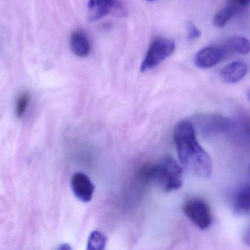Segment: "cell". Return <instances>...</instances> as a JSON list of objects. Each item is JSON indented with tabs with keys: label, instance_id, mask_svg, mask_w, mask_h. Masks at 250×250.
Returning a JSON list of instances; mask_svg holds the SVG:
<instances>
[{
	"label": "cell",
	"instance_id": "44dd1931",
	"mask_svg": "<svg viewBox=\"0 0 250 250\" xmlns=\"http://www.w3.org/2000/svg\"><path fill=\"white\" fill-rule=\"evenodd\" d=\"M148 1H156V0H148Z\"/></svg>",
	"mask_w": 250,
	"mask_h": 250
},
{
	"label": "cell",
	"instance_id": "7c38bea8",
	"mask_svg": "<svg viewBox=\"0 0 250 250\" xmlns=\"http://www.w3.org/2000/svg\"><path fill=\"white\" fill-rule=\"evenodd\" d=\"M229 51L242 54H248L250 51V42L245 37H233L228 42Z\"/></svg>",
	"mask_w": 250,
	"mask_h": 250
},
{
	"label": "cell",
	"instance_id": "6da1fadb",
	"mask_svg": "<svg viewBox=\"0 0 250 250\" xmlns=\"http://www.w3.org/2000/svg\"><path fill=\"white\" fill-rule=\"evenodd\" d=\"M173 139L182 165L200 179L211 178L212 160L198 142L196 131L191 120H182L176 125Z\"/></svg>",
	"mask_w": 250,
	"mask_h": 250
},
{
	"label": "cell",
	"instance_id": "8992f818",
	"mask_svg": "<svg viewBox=\"0 0 250 250\" xmlns=\"http://www.w3.org/2000/svg\"><path fill=\"white\" fill-rule=\"evenodd\" d=\"M71 187L75 196L83 203L92 200L95 190V185L90 179L83 173H76L71 179Z\"/></svg>",
	"mask_w": 250,
	"mask_h": 250
},
{
	"label": "cell",
	"instance_id": "2e32d148",
	"mask_svg": "<svg viewBox=\"0 0 250 250\" xmlns=\"http://www.w3.org/2000/svg\"><path fill=\"white\" fill-rule=\"evenodd\" d=\"M201 35V32L195 24L192 23H189L188 24V38L189 41H193L200 38Z\"/></svg>",
	"mask_w": 250,
	"mask_h": 250
},
{
	"label": "cell",
	"instance_id": "3957f363",
	"mask_svg": "<svg viewBox=\"0 0 250 250\" xmlns=\"http://www.w3.org/2000/svg\"><path fill=\"white\" fill-rule=\"evenodd\" d=\"M195 131L204 136L228 133L234 129L236 123L226 116L216 114H201L192 118Z\"/></svg>",
	"mask_w": 250,
	"mask_h": 250
},
{
	"label": "cell",
	"instance_id": "4fadbf2b",
	"mask_svg": "<svg viewBox=\"0 0 250 250\" xmlns=\"http://www.w3.org/2000/svg\"><path fill=\"white\" fill-rule=\"evenodd\" d=\"M236 11L237 10L234 6H229V7L222 9L214 16L213 23L216 27H224L227 24L228 22L235 16Z\"/></svg>",
	"mask_w": 250,
	"mask_h": 250
},
{
	"label": "cell",
	"instance_id": "8fae6325",
	"mask_svg": "<svg viewBox=\"0 0 250 250\" xmlns=\"http://www.w3.org/2000/svg\"><path fill=\"white\" fill-rule=\"evenodd\" d=\"M70 48L78 57H85L91 51L90 43L84 33L80 31L73 32L70 37Z\"/></svg>",
	"mask_w": 250,
	"mask_h": 250
},
{
	"label": "cell",
	"instance_id": "e0dca14e",
	"mask_svg": "<svg viewBox=\"0 0 250 250\" xmlns=\"http://www.w3.org/2000/svg\"><path fill=\"white\" fill-rule=\"evenodd\" d=\"M244 242L247 246L250 248V227L247 230L245 233V236H244Z\"/></svg>",
	"mask_w": 250,
	"mask_h": 250
},
{
	"label": "cell",
	"instance_id": "ac0fdd59",
	"mask_svg": "<svg viewBox=\"0 0 250 250\" xmlns=\"http://www.w3.org/2000/svg\"><path fill=\"white\" fill-rule=\"evenodd\" d=\"M233 1L242 7H247L250 3V0H233Z\"/></svg>",
	"mask_w": 250,
	"mask_h": 250
},
{
	"label": "cell",
	"instance_id": "52a82bcc",
	"mask_svg": "<svg viewBox=\"0 0 250 250\" xmlns=\"http://www.w3.org/2000/svg\"><path fill=\"white\" fill-rule=\"evenodd\" d=\"M223 48L208 46L200 50L195 56V63L197 67L202 69L210 68L218 64L226 56Z\"/></svg>",
	"mask_w": 250,
	"mask_h": 250
},
{
	"label": "cell",
	"instance_id": "30bf717a",
	"mask_svg": "<svg viewBox=\"0 0 250 250\" xmlns=\"http://www.w3.org/2000/svg\"><path fill=\"white\" fill-rule=\"evenodd\" d=\"M233 210L239 215L250 214V183L242 186L233 198Z\"/></svg>",
	"mask_w": 250,
	"mask_h": 250
},
{
	"label": "cell",
	"instance_id": "7a4b0ae2",
	"mask_svg": "<svg viewBox=\"0 0 250 250\" xmlns=\"http://www.w3.org/2000/svg\"><path fill=\"white\" fill-rule=\"evenodd\" d=\"M142 176L165 192L176 190L183 184L182 167L171 157H164L155 164L145 167Z\"/></svg>",
	"mask_w": 250,
	"mask_h": 250
},
{
	"label": "cell",
	"instance_id": "277c9868",
	"mask_svg": "<svg viewBox=\"0 0 250 250\" xmlns=\"http://www.w3.org/2000/svg\"><path fill=\"white\" fill-rule=\"evenodd\" d=\"M175 47L174 42L169 38L163 37L154 38L150 44L141 65V71H148L157 67L163 60L173 54Z\"/></svg>",
	"mask_w": 250,
	"mask_h": 250
},
{
	"label": "cell",
	"instance_id": "9a60e30c",
	"mask_svg": "<svg viewBox=\"0 0 250 250\" xmlns=\"http://www.w3.org/2000/svg\"><path fill=\"white\" fill-rule=\"evenodd\" d=\"M30 95L27 92H23L19 95L16 101V114L19 118L23 117L29 105Z\"/></svg>",
	"mask_w": 250,
	"mask_h": 250
},
{
	"label": "cell",
	"instance_id": "9c48e42d",
	"mask_svg": "<svg viewBox=\"0 0 250 250\" xmlns=\"http://www.w3.org/2000/svg\"><path fill=\"white\" fill-rule=\"evenodd\" d=\"M248 72V67L242 62H233L223 68L220 71V78L227 84H235L244 79Z\"/></svg>",
	"mask_w": 250,
	"mask_h": 250
},
{
	"label": "cell",
	"instance_id": "d6986e66",
	"mask_svg": "<svg viewBox=\"0 0 250 250\" xmlns=\"http://www.w3.org/2000/svg\"><path fill=\"white\" fill-rule=\"evenodd\" d=\"M245 130H246L247 134L249 135L250 137V120H247L246 123L245 124Z\"/></svg>",
	"mask_w": 250,
	"mask_h": 250
},
{
	"label": "cell",
	"instance_id": "ba28073f",
	"mask_svg": "<svg viewBox=\"0 0 250 250\" xmlns=\"http://www.w3.org/2000/svg\"><path fill=\"white\" fill-rule=\"evenodd\" d=\"M118 0H89L88 15L90 21H98L118 7Z\"/></svg>",
	"mask_w": 250,
	"mask_h": 250
},
{
	"label": "cell",
	"instance_id": "ffe728a7",
	"mask_svg": "<svg viewBox=\"0 0 250 250\" xmlns=\"http://www.w3.org/2000/svg\"><path fill=\"white\" fill-rule=\"evenodd\" d=\"M248 98H249L250 101V91L249 92V95H248Z\"/></svg>",
	"mask_w": 250,
	"mask_h": 250
},
{
	"label": "cell",
	"instance_id": "5bb4252c",
	"mask_svg": "<svg viewBox=\"0 0 250 250\" xmlns=\"http://www.w3.org/2000/svg\"><path fill=\"white\" fill-rule=\"evenodd\" d=\"M107 244V238L104 233L98 230L91 233L87 243V249L102 250L105 249Z\"/></svg>",
	"mask_w": 250,
	"mask_h": 250
},
{
	"label": "cell",
	"instance_id": "5b68a950",
	"mask_svg": "<svg viewBox=\"0 0 250 250\" xmlns=\"http://www.w3.org/2000/svg\"><path fill=\"white\" fill-rule=\"evenodd\" d=\"M183 211L188 219L200 230H207L212 223L208 204L201 198H191L183 205Z\"/></svg>",
	"mask_w": 250,
	"mask_h": 250
}]
</instances>
